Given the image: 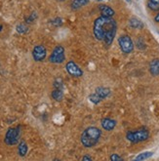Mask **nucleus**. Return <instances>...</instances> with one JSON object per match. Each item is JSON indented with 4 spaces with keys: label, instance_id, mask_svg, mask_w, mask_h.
I'll return each instance as SVG.
<instances>
[{
    "label": "nucleus",
    "instance_id": "obj_1",
    "mask_svg": "<svg viewBox=\"0 0 159 161\" xmlns=\"http://www.w3.org/2000/svg\"><path fill=\"white\" fill-rule=\"evenodd\" d=\"M114 28H116V22L113 19L101 16L95 20L94 25H93V32H94V36L97 40L102 41L107 33Z\"/></svg>",
    "mask_w": 159,
    "mask_h": 161
},
{
    "label": "nucleus",
    "instance_id": "obj_2",
    "mask_svg": "<svg viewBox=\"0 0 159 161\" xmlns=\"http://www.w3.org/2000/svg\"><path fill=\"white\" fill-rule=\"evenodd\" d=\"M101 131L98 127L91 126L86 128L81 134V144L87 148L95 147L101 139Z\"/></svg>",
    "mask_w": 159,
    "mask_h": 161
},
{
    "label": "nucleus",
    "instance_id": "obj_3",
    "mask_svg": "<svg viewBox=\"0 0 159 161\" xmlns=\"http://www.w3.org/2000/svg\"><path fill=\"white\" fill-rule=\"evenodd\" d=\"M149 138V131L145 127H142L137 130L128 131L126 134V139L133 144H138L145 142Z\"/></svg>",
    "mask_w": 159,
    "mask_h": 161
},
{
    "label": "nucleus",
    "instance_id": "obj_4",
    "mask_svg": "<svg viewBox=\"0 0 159 161\" xmlns=\"http://www.w3.org/2000/svg\"><path fill=\"white\" fill-rule=\"evenodd\" d=\"M20 137H21V126L20 125L9 128L5 134L4 143L7 146H16L19 144Z\"/></svg>",
    "mask_w": 159,
    "mask_h": 161
},
{
    "label": "nucleus",
    "instance_id": "obj_5",
    "mask_svg": "<svg viewBox=\"0 0 159 161\" xmlns=\"http://www.w3.org/2000/svg\"><path fill=\"white\" fill-rule=\"evenodd\" d=\"M65 60V53H64V48L61 45H57L53 49L50 57L49 61L52 64H62Z\"/></svg>",
    "mask_w": 159,
    "mask_h": 161
},
{
    "label": "nucleus",
    "instance_id": "obj_6",
    "mask_svg": "<svg viewBox=\"0 0 159 161\" xmlns=\"http://www.w3.org/2000/svg\"><path fill=\"white\" fill-rule=\"evenodd\" d=\"M118 44L124 54H130L134 50V43L129 35H121L118 38Z\"/></svg>",
    "mask_w": 159,
    "mask_h": 161
},
{
    "label": "nucleus",
    "instance_id": "obj_7",
    "mask_svg": "<svg viewBox=\"0 0 159 161\" xmlns=\"http://www.w3.org/2000/svg\"><path fill=\"white\" fill-rule=\"evenodd\" d=\"M65 70H67V72L70 76L73 77H81L84 73L81 68L73 61H69L67 63V64H65Z\"/></svg>",
    "mask_w": 159,
    "mask_h": 161
},
{
    "label": "nucleus",
    "instance_id": "obj_8",
    "mask_svg": "<svg viewBox=\"0 0 159 161\" xmlns=\"http://www.w3.org/2000/svg\"><path fill=\"white\" fill-rule=\"evenodd\" d=\"M47 56V50L43 45H36L32 50V58L35 62H42Z\"/></svg>",
    "mask_w": 159,
    "mask_h": 161
},
{
    "label": "nucleus",
    "instance_id": "obj_9",
    "mask_svg": "<svg viewBox=\"0 0 159 161\" xmlns=\"http://www.w3.org/2000/svg\"><path fill=\"white\" fill-rule=\"evenodd\" d=\"M101 125L106 131H112L116 126V121L111 118H104L101 121Z\"/></svg>",
    "mask_w": 159,
    "mask_h": 161
},
{
    "label": "nucleus",
    "instance_id": "obj_10",
    "mask_svg": "<svg viewBox=\"0 0 159 161\" xmlns=\"http://www.w3.org/2000/svg\"><path fill=\"white\" fill-rule=\"evenodd\" d=\"M99 9H100V12H101V16L111 18V17H113L114 14H115L113 9H112L111 7H109V6H107V5L101 4V5L99 6Z\"/></svg>",
    "mask_w": 159,
    "mask_h": 161
},
{
    "label": "nucleus",
    "instance_id": "obj_11",
    "mask_svg": "<svg viewBox=\"0 0 159 161\" xmlns=\"http://www.w3.org/2000/svg\"><path fill=\"white\" fill-rule=\"evenodd\" d=\"M149 71L153 76L159 75V59H153L149 64Z\"/></svg>",
    "mask_w": 159,
    "mask_h": 161
},
{
    "label": "nucleus",
    "instance_id": "obj_12",
    "mask_svg": "<svg viewBox=\"0 0 159 161\" xmlns=\"http://www.w3.org/2000/svg\"><path fill=\"white\" fill-rule=\"evenodd\" d=\"M27 151H29V147H27L26 143L25 141H21L18 146V154L22 157H25L27 153Z\"/></svg>",
    "mask_w": 159,
    "mask_h": 161
},
{
    "label": "nucleus",
    "instance_id": "obj_13",
    "mask_svg": "<svg viewBox=\"0 0 159 161\" xmlns=\"http://www.w3.org/2000/svg\"><path fill=\"white\" fill-rule=\"evenodd\" d=\"M95 93L98 95V96L101 99L104 100L106 98H107L109 95H110V90L108 88H106V87H98L95 91Z\"/></svg>",
    "mask_w": 159,
    "mask_h": 161
},
{
    "label": "nucleus",
    "instance_id": "obj_14",
    "mask_svg": "<svg viewBox=\"0 0 159 161\" xmlns=\"http://www.w3.org/2000/svg\"><path fill=\"white\" fill-rule=\"evenodd\" d=\"M88 2H89V0H72L70 7L72 10H78V9L88 4Z\"/></svg>",
    "mask_w": 159,
    "mask_h": 161
},
{
    "label": "nucleus",
    "instance_id": "obj_15",
    "mask_svg": "<svg viewBox=\"0 0 159 161\" xmlns=\"http://www.w3.org/2000/svg\"><path fill=\"white\" fill-rule=\"evenodd\" d=\"M129 25H130L131 27L135 28V30H141V28L144 27L143 22L141 20H139L138 18H132V19H130Z\"/></svg>",
    "mask_w": 159,
    "mask_h": 161
},
{
    "label": "nucleus",
    "instance_id": "obj_16",
    "mask_svg": "<svg viewBox=\"0 0 159 161\" xmlns=\"http://www.w3.org/2000/svg\"><path fill=\"white\" fill-rule=\"evenodd\" d=\"M51 96L56 102H61L63 99V92L61 88H56L55 90H53Z\"/></svg>",
    "mask_w": 159,
    "mask_h": 161
},
{
    "label": "nucleus",
    "instance_id": "obj_17",
    "mask_svg": "<svg viewBox=\"0 0 159 161\" xmlns=\"http://www.w3.org/2000/svg\"><path fill=\"white\" fill-rule=\"evenodd\" d=\"M147 6L152 11H159V0H148Z\"/></svg>",
    "mask_w": 159,
    "mask_h": 161
},
{
    "label": "nucleus",
    "instance_id": "obj_18",
    "mask_svg": "<svg viewBox=\"0 0 159 161\" xmlns=\"http://www.w3.org/2000/svg\"><path fill=\"white\" fill-rule=\"evenodd\" d=\"M152 154H153V153H151V151H145V153H140V154L135 158V160H145V159H148Z\"/></svg>",
    "mask_w": 159,
    "mask_h": 161
},
{
    "label": "nucleus",
    "instance_id": "obj_19",
    "mask_svg": "<svg viewBox=\"0 0 159 161\" xmlns=\"http://www.w3.org/2000/svg\"><path fill=\"white\" fill-rule=\"evenodd\" d=\"M89 100L90 102H92L93 103H95V105H98V103L101 101V99L98 96L96 93H93L89 96Z\"/></svg>",
    "mask_w": 159,
    "mask_h": 161
},
{
    "label": "nucleus",
    "instance_id": "obj_20",
    "mask_svg": "<svg viewBox=\"0 0 159 161\" xmlns=\"http://www.w3.org/2000/svg\"><path fill=\"white\" fill-rule=\"evenodd\" d=\"M17 31L19 33H21V34H25V33H26L27 31H29V27H27L24 24H21V25H17Z\"/></svg>",
    "mask_w": 159,
    "mask_h": 161
},
{
    "label": "nucleus",
    "instance_id": "obj_21",
    "mask_svg": "<svg viewBox=\"0 0 159 161\" xmlns=\"http://www.w3.org/2000/svg\"><path fill=\"white\" fill-rule=\"evenodd\" d=\"M110 160L111 161H122L123 158L121 156H119L118 154H116V153H113V154H111V156H110Z\"/></svg>",
    "mask_w": 159,
    "mask_h": 161
},
{
    "label": "nucleus",
    "instance_id": "obj_22",
    "mask_svg": "<svg viewBox=\"0 0 159 161\" xmlns=\"http://www.w3.org/2000/svg\"><path fill=\"white\" fill-rule=\"evenodd\" d=\"M53 24L55 25H61L63 23H62V19H60V18H57V19H55V20L53 21Z\"/></svg>",
    "mask_w": 159,
    "mask_h": 161
},
{
    "label": "nucleus",
    "instance_id": "obj_23",
    "mask_svg": "<svg viewBox=\"0 0 159 161\" xmlns=\"http://www.w3.org/2000/svg\"><path fill=\"white\" fill-rule=\"evenodd\" d=\"M154 21H155L156 23H159V13L154 17Z\"/></svg>",
    "mask_w": 159,
    "mask_h": 161
},
{
    "label": "nucleus",
    "instance_id": "obj_24",
    "mask_svg": "<svg viewBox=\"0 0 159 161\" xmlns=\"http://www.w3.org/2000/svg\"><path fill=\"white\" fill-rule=\"evenodd\" d=\"M82 160H92V158L89 157V156H84V157L82 158Z\"/></svg>",
    "mask_w": 159,
    "mask_h": 161
},
{
    "label": "nucleus",
    "instance_id": "obj_25",
    "mask_svg": "<svg viewBox=\"0 0 159 161\" xmlns=\"http://www.w3.org/2000/svg\"><path fill=\"white\" fill-rule=\"evenodd\" d=\"M2 30H3V25H0V31H2Z\"/></svg>",
    "mask_w": 159,
    "mask_h": 161
},
{
    "label": "nucleus",
    "instance_id": "obj_26",
    "mask_svg": "<svg viewBox=\"0 0 159 161\" xmlns=\"http://www.w3.org/2000/svg\"><path fill=\"white\" fill-rule=\"evenodd\" d=\"M127 1H128V2H131V0H127Z\"/></svg>",
    "mask_w": 159,
    "mask_h": 161
},
{
    "label": "nucleus",
    "instance_id": "obj_27",
    "mask_svg": "<svg viewBox=\"0 0 159 161\" xmlns=\"http://www.w3.org/2000/svg\"><path fill=\"white\" fill-rule=\"evenodd\" d=\"M59 1H64V0H59Z\"/></svg>",
    "mask_w": 159,
    "mask_h": 161
}]
</instances>
